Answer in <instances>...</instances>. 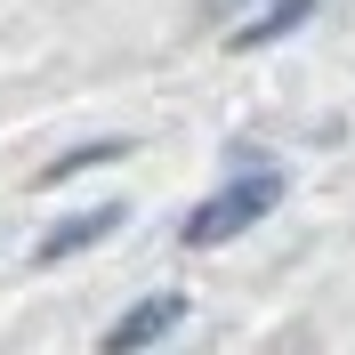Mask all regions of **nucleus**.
I'll list each match as a JSON object with an SVG mask.
<instances>
[{
	"instance_id": "obj_4",
	"label": "nucleus",
	"mask_w": 355,
	"mask_h": 355,
	"mask_svg": "<svg viewBox=\"0 0 355 355\" xmlns=\"http://www.w3.org/2000/svg\"><path fill=\"white\" fill-rule=\"evenodd\" d=\"M315 8H323V0H275V8L250 24V33H234V49H266V41H283V33H299Z\"/></svg>"
},
{
	"instance_id": "obj_1",
	"label": "nucleus",
	"mask_w": 355,
	"mask_h": 355,
	"mask_svg": "<svg viewBox=\"0 0 355 355\" xmlns=\"http://www.w3.org/2000/svg\"><path fill=\"white\" fill-rule=\"evenodd\" d=\"M275 202H283V178H275V170H250V178H234L226 194H210L194 218H186V243H194V250L202 243H226V234H243L250 218H266Z\"/></svg>"
},
{
	"instance_id": "obj_2",
	"label": "nucleus",
	"mask_w": 355,
	"mask_h": 355,
	"mask_svg": "<svg viewBox=\"0 0 355 355\" xmlns=\"http://www.w3.org/2000/svg\"><path fill=\"white\" fill-rule=\"evenodd\" d=\"M186 315V299H146V307H130L121 323H113V355H130V347H146V339H162Z\"/></svg>"
},
{
	"instance_id": "obj_3",
	"label": "nucleus",
	"mask_w": 355,
	"mask_h": 355,
	"mask_svg": "<svg viewBox=\"0 0 355 355\" xmlns=\"http://www.w3.org/2000/svg\"><path fill=\"white\" fill-rule=\"evenodd\" d=\"M113 226H121V210H89V218H65V234H49L33 259L41 266H57V259H73V250H89V243H105Z\"/></svg>"
},
{
	"instance_id": "obj_5",
	"label": "nucleus",
	"mask_w": 355,
	"mask_h": 355,
	"mask_svg": "<svg viewBox=\"0 0 355 355\" xmlns=\"http://www.w3.org/2000/svg\"><path fill=\"white\" fill-rule=\"evenodd\" d=\"M218 8H226V0H218Z\"/></svg>"
}]
</instances>
